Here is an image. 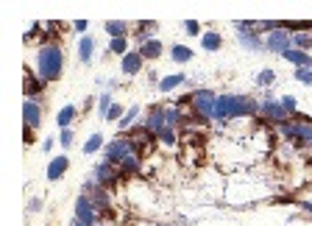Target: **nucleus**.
Masks as SVG:
<instances>
[{
    "mask_svg": "<svg viewBox=\"0 0 312 226\" xmlns=\"http://www.w3.org/2000/svg\"><path fill=\"white\" fill-rule=\"evenodd\" d=\"M173 59H176V62H190V59H192V50L184 48V45H176V48H173Z\"/></svg>",
    "mask_w": 312,
    "mask_h": 226,
    "instance_id": "obj_21",
    "label": "nucleus"
},
{
    "mask_svg": "<svg viewBox=\"0 0 312 226\" xmlns=\"http://www.w3.org/2000/svg\"><path fill=\"white\" fill-rule=\"evenodd\" d=\"M73 117H76V109H73V106H64L62 112H59V126L67 128V123H70Z\"/></svg>",
    "mask_w": 312,
    "mask_h": 226,
    "instance_id": "obj_22",
    "label": "nucleus"
},
{
    "mask_svg": "<svg viewBox=\"0 0 312 226\" xmlns=\"http://www.w3.org/2000/svg\"><path fill=\"white\" fill-rule=\"evenodd\" d=\"M120 112H123L120 106H117V104H112V109L106 112V120H117V117H120Z\"/></svg>",
    "mask_w": 312,
    "mask_h": 226,
    "instance_id": "obj_31",
    "label": "nucleus"
},
{
    "mask_svg": "<svg viewBox=\"0 0 312 226\" xmlns=\"http://www.w3.org/2000/svg\"><path fill=\"white\" fill-rule=\"evenodd\" d=\"M293 42H296L301 50H307V48H312V34H296L293 36Z\"/></svg>",
    "mask_w": 312,
    "mask_h": 226,
    "instance_id": "obj_24",
    "label": "nucleus"
},
{
    "mask_svg": "<svg viewBox=\"0 0 312 226\" xmlns=\"http://www.w3.org/2000/svg\"><path fill=\"white\" fill-rule=\"evenodd\" d=\"M100 142H103V137H100V134H92L89 140H86V145H84V154H95V151L100 148Z\"/></svg>",
    "mask_w": 312,
    "mask_h": 226,
    "instance_id": "obj_23",
    "label": "nucleus"
},
{
    "mask_svg": "<svg viewBox=\"0 0 312 226\" xmlns=\"http://www.w3.org/2000/svg\"><path fill=\"white\" fill-rule=\"evenodd\" d=\"M279 104H282V106H284V109H287V112H290V114L296 112V98H293V95H284V98L279 101Z\"/></svg>",
    "mask_w": 312,
    "mask_h": 226,
    "instance_id": "obj_30",
    "label": "nucleus"
},
{
    "mask_svg": "<svg viewBox=\"0 0 312 226\" xmlns=\"http://www.w3.org/2000/svg\"><path fill=\"white\" fill-rule=\"evenodd\" d=\"M76 212H78V221H81V224H86V226L98 224V210H95V204L86 196H81L76 201Z\"/></svg>",
    "mask_w": 312,
    "mask_h": 226,
    "instance_id": "obj_6",
    "label": "nucleus"
},
{
    "mask_svg": "<svg viewBox=\"0 0 312 226\" xmlns=\"http://www.w3.org/2000/svg\"><path fill=\"white\" fill-rule=\"evenodd\" d=\"M259 106L251 98H242V95H220L218 104H215V117L218 120H232V117H242V114H254Z\"/></svg>",
    "mask_w": 312,
    "mask_h": 226,
    "instance_id": "obj_1",
    "label": "nucleus"
},
{
    "mask_svg": "<svg viewBox=\"0 0 312 226\" xmlns=\"http://www.w3.org/2000/svg\"><path fill=\"white\" fill-rule=\"evenodd\" d=\"M259 109H262V114L268 117V120L279 123V126H282V123H287V114H290V112H287V109H284L282 104H276V101H270V98L265 101V104L259 106Z\"/></svg>",
    "mask_w": 312,
    "mask_h": 226,
    "instance_id": "obj_8",
    "label": "nucleus"
},
{
    "mask_svg": "<svg viewBox=\"0 0 312 226\" xmlns=\"http://www.w3.org/2000/svg\"><path fill=\"white\" fill-rule=\"evenodd\" d=\"M215 104H218V98H215L209 90H198L195 95H192L195 114H201V117H215Z\"/></svg>",
    "mask_w": 312,
    "mask_h": 226,
    "instance_id": "obj_4",
    "label": "nucleus"
},
{
    "mask_svg": "<svg viewBox=\"0 0 312 226\" xmlns=\"http://www.w3.org/2000/svg\"><path fill=\"white\" fill-rule=\"evenodd\" d=\"M92 50H95V39L92 36H84L81 45H78V56H81V62H89V59H92Z\"/></svg>",
    "mask_w": 312,
    "mask_h": 226,
    "instance_id": "obj_15",
    "label": "nucleus"
},
{
    "mask_svg": "<svg viewBox=\"0 0 312 226\" xmlns=\"http://www.w3.org/2000/svg\"><path fill=\"white\" fill-rule=\"evenodd\" d=\"M62 67H64L62 48L48 42L39 50V78H42V81H56V78L62 76Z\"/></svg>",
    "mask_w": 312,
    "mask_h": 226,
    "instance_id": "obj_2",
    "label": "nucleus"
},
{
    "mask_svg": "<svg viewBox=\"0 0 312 226\" xmlns=\"http://www.w3.org/2000/svg\"><path fill=\"white\" fill-rule=\"evenodd\" d=\"M120 176H123V173L114 168L112 162H103V165L95 168V179H98L100 187H112V184H117V179H120Z\"/></svg>",
    "mask_w": 312,
    "mask_h": 226,
    "instance_id": "obj_7",
    "label": "nucleus"
},
{
    "mask_svg": "<svg viewBox=\"0 0 312 226\" xmlns=\"http://www.w3.org/2000/svg\"><path fill=\"white\" fill-rule=\"evenodd\" d=\"M178 84H184V76H181V73H178V76L162 78V81H159V90H162V92H170V90H176Z\"/></svg>",
    "mask_w": 312,
    "mask_h": 226,
    "instance_id": "obj_16",
    "label": "nucleus"
},
{
    "mask_svg": "<svg viewBox=\"0 0 312 226\" xmlns=\"http://www.w3.org/2000/svg\"><path fill=\"white\" fill-rule=\"evenodd\" d=\"M204 45L206 50H218L220 48V34H215V31H209V34H204Z\"/></svg>",
    "mask_w": 312,
    "mask_h": 226,
    "instance_id": "obj_20",
    "label": "nucleus"
},
{
    "mask_svg": "<svg viewBox=\"0 0 312 226\" xmlns=\"http://www.w3.org/2000/svg\"><path fill=\"white\" fill-rule=\"evenodd\" d=\"M106 31H109V36H112V39H126L128 25H126V22H106Z\"/></svg>",
    "mask_w": 312,
    "mask_h": 226,
    "instance_id": "obj_17",
    "label": "nucleus"
},
{
    "mask_svg": "<svg viewBox=\"0 0 312 226\" xmlns=\"http://www.w3.org/2000/svg\"><path fill=\"white\" fill-rule=\"evenodd\" d=\"M304 145H310V148H312V131H310V137L304 140Z\"/></svg>",
    "mask_w": 312,
    "mask_h": 226,
    "instance_id": "obj_35",
    "label": "nucleus"
},
{
    "mask_svg": "<svg viewBox=\"0 0 312 226\" xmlns=\"http://www.w3.org/2000/svg\"><path fill=\"white\" fill-rule=\"evenodd\" d=\"M140 67H142V56H140V50H137V53H126V56H123V73L134 76V73H140Z\"/></svg>",
    "mask_w": 312,
    "mask_h": 226,
    "instance_id": "obj_12",
    "label": "nucleus"
},
{
    "mask_svg": "<svg viewBox=\"0 0 312 226\" xmlns=\"http://www.w3.org/2000/svg\"><path fill=\"white\" fill-rule=\"evenodd\" d=\"M159 140H162L164 145H173V142H176V131H173V128H164L162 134H159Z\"/></svg>",
    "mask_w": 312,
    "mask_h": 226,
    "instance_id": "obj_26",
    "label": "nucleus"
},
{
    "mask_svg": "<svg viewBox=\"0 0 312 226\" xmlns=\"http://www.w3.org/2000/svg\"><path fill=\"white\" fill-rule=\"evenodd\" d=\"M284 59L293 62V64H298V67H310V64H312V56H307L304 50H293V48L284 53Z\"/></svg>",
    "mask_w": 312,
    "mask_h": 226,
    "instance_id": "obj_14",
    "label": "nucleus"
},
{
    "mask_svg": "<svg viewBox=\"0 0 312 226\" xmlns=\"http://www.w3.org/2000/svg\"><path fill=\"white\" fill-rule=\"evenodd\" d=\"M273 78H276V76H273V70H262V73H259V78H256V81H259V84H262V87H268V84H273Z\"/></svg>",
    "mask_w": 312,
    "mask_h": 226,
    "instance_id": "obj_27",
    "label": "nucleus"
},
{
    "mask_svg": "<svg viewBox=\"0 0 312 226\" xmlns=\"http://www.w3.org/2000/svg\"><path fill=\"white\" fill-rule=\"evenodd\" d=\"M159 53H162V42H159V39H145L142 48H140L142 59H159Z\"/></svg>",
    "mask_w": 312,
    "mask_h": 226,
    "instance_id": "obj_13",
    "label": "nucleus"
},
{
    "mask_svg": "<svg viewBox=\"0 0 312 226\" xmlns=\"http://www.w3.org/2000/svg\"><path fill=\"white\" fill-rule=\"evenodd\" d=\"M184 28H187V34H192V36H195V34L201 31V28H198V22H195V20H187V22H184Z\"/></svg>",
    "mask_w": 312,
    "mask_h": 226,
    "instance_id": "obj_33",
    "label": "nucleus"
},
{
    "mask_svg": "<svg viewBox=\"0 0 312 226\" xmlns=\"http://www.w3.org/2000/svg\"><path fill=\"white\" fill-rule=\"evenodd\" d=\"M42 78H34L31 73H25V95H36V92L42 90Z\"/></svg>",
    "mask_w": 312,
    "mask_h": 226,
    "instance_id": "obj_18",
    "label": "nucleus"
},
{
    "mask_svg": "<svg viewBox=\"0 0 312 226\" xmlns=\"http://www.w3.org/2000/svg\"><path fill=\"white\" fill-rule=\"evenodd\" d=\"M296 78H298V81H304V84H312V70L301 67V70H296Z\"/></svg>",
    "mask_w": 312,
    "mask_h": 226,
    "instance_id": "obj_29",
    "label": "nucleus"
},
{
    "mask_svg": "<svg viewBox=\"0 0 312 226\" xmlns=\"http://www.w3.org/2000/svg\"><path fill=\"white\" fill-rule=\"evenodd\" d=\"M22 117H25V126H28V128H36V126H39V120H42L39 106H36L34 101H25V104H22Z\"/></svg>",
    "mask_w": 312,
    "mask_h": 226,
    "instance_id": "obj_10",
    "label": "nucleus"
},
{
    "mask_svg": "<svg viewBox=\"0 0 312 226\" xmlns=\"http://www.w3.org/2000/svg\"><path fill=\"white\" fill-rule=\"evenodd\" d=\"M59 140H62V145H64V148H67V145H70V142H73V131H70V128H64V131H62V137H59Z\"/></svg>",
    "mask_w": 312,
    "mask_h": 226,
    "instance_id": "obj_32",
    "label": "nucleus"
},
{
    "mask_svg": "<svg viewBox=\"0 0 312 226\" xmlns=\"http://www.w3.org/2000/svg\"><path fill=\"white\" fill-rule=\"evenodd\" d=\"M128 45H126V39H112L109 42V50H114V53H128Z\"/></svg>",
    "mask_w": 312,
    "mask_h": 226,
    "instance_id": "obj_25",
    "label": "nucleus"
},
{
    "mask_svg": "<svg viewBox=\"0 0 312 226\" xmlns=\"http://www.w3.org/2000/svg\"><path fill=\"white\" fill-rule=\"evenodd\" d=\"M67 168H70V159H67V156H56V159L48 165V179H50V182H56Z\"/></svg>",
    "mask_w": 312,
    "mask_h": 226,
    "instance_id": "obj_11",
    "label": "nucleus"
},
{
    "mask_svg": "<svg viewBox=\"0 0 312 226\" xmlns=\"http://www.w3.org/2000/svg\"><path fill=\"white\" fill-rule=\"evenodd\" d=\"M137 168H140V156L131 154V156L126 159V162L120 165V173H123V176H128V173H137Z\"/></svg>",
    "mask_w": 312,
    "mask_h": 226,
    "instance_id": "obj_19",
    "label": "nucleus"
},
{
    "mask_svg": "<svg viewBox=\"0 0 312 226\" xmlns=\"http://www.w3.org/2000/svg\"><path fill=\"white\" fill-rule=\"evenodd\" d=\"M164 123H167V120H164V109L154 106V109H151V114H148V120H145V128H148L151 134H156V137H159V134L164 131V128H167Z\"/></svg>",
    "mask_w": 312,
    "mask_h": 226,
    "instance_id": "obj_9",
    "label": "nucleus"
},
{
    "mask_svg": "<svg viewBox=\"0 0 312 226\" xmlns=\"http://www.w3.org/2000/svg\"><path fill=\"white\" fill-rule=\"evenodd\" d=\"M76 31H86V22L84 20H76Z\"/></svg>",
    "mask_w": 312,
    "mask_h": 226,
    "instance_id": "obj_34",
    "label": "nucleus"
},
{
    "mask_svg": "<svg viewBox=\"0 0 312 226\" xmlns=\"http://www.w3.org/2000/svg\"><path fill=\"white\" fill-rule=\"evenodd\" d=\"M290 39H293V36L287 34L284 28H276V31H270V34H268V39H265V48L284 56V53L290 50Z\"/></svg>",
    "mask_w": 312,
    "mask_h": 226,
    "instance_id": "obj_5",
    "label": "nucleus"
},
{
    "mask_svg": "<svg viewBox=\"0 0 312 226\" xmlns=\"http://www.w3.org/2000/svg\"><path fill=\"white\" fill-rule=\"evenodd\" d=\"M73 226H86V224H81V221H78V218H76V221H73Z\"/></svg>",
    "mask_w": 312,
    "mask_h": 226,
    "instance_id": "obj_36",
    "label": "nucleus"
},
{
    "mask_svg": "<svg viewBox=\"0 0 312 226\" xmlns=\"http://www.w3.org/2000/svg\"><path fill=\"white\" fill-rule=\"evenodd\" d=\"M131 154H137L131 140H114L106 145V162H112V165H123Z\"/></svg>",
    "mask_w": 312,
    "mask_h": 226,
    "instance_id": "obj_3",
    "label": "nucleus"
},
{
    "mask_svg": "<svg viewBox=\"0 0 312 226\" xmlns=\"http://www.w3.org/2000/svg\"><path fill=\"white\" fill-rule=\"evenodd\" d=\"M137 112H140L137 106H134V109H128V114H126V117H120V128H128V126H131V120L137 117Z\"/></svg>",
    "mask_w": 312,
    "mask_h": 226,
    "instance_id": "obj_28",
    "label": "nucleus"
}]
</instances>
